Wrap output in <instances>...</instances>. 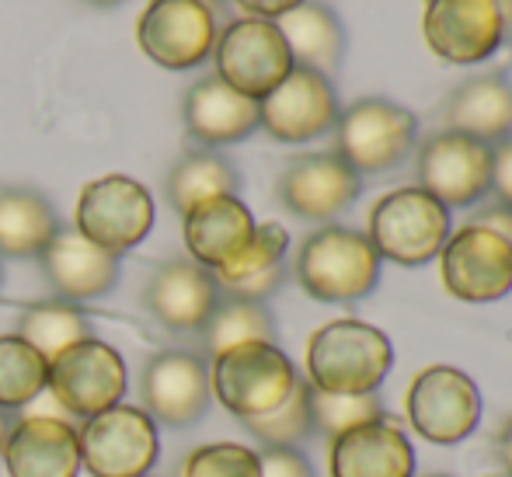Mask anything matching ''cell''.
I'll return each mask as SVG.
<instances>
[{
	"label": "cell",
	"instance_id": "18",
	"mask_svg": "<svg viewBox=\"0 0 512 477\" xmlns=\"http://www.w3.org/2000/svg\"><path fill=\"white\" fill-rule=\"evenodd\" d=\"M220 283L192 258H168L143 283V307L168 331H203L220 303Z\"/></svg>",
	"mask_w": 512,
	"mask_h": 477
},
{
	"label": "cell",
	"instance_id": "27",
	"mask_svg": "<svg viewBox=\"0 0 512 477\" xmlns=\"http://www.w3.org/2000/svg\"><path fill=\"white\" fill-rule=\"evenodd\" d=\"M241 192V175L223 154L209 147L189 150L175 161V168L168 171V182H164V195L178 213H189L192 206L216 195H237Z\"/></svg>",
	"mask_w": 512,
	"mask_h": 477
},
{
	"label": "cell",
	"instance_id": "21",
	"mask_svg": "<svg viewBox=\"0 0 512 477\" xmlns=\"http://www.w3.org/2000/svg\"><path fill=\"white\" fill-rule=\"evenodd\" d=\"M185 129L196 143L203 147H230V143L248 140L255 129H262L258 119V101L244 98L230 84H223L216 74L199 77L189 91H185Z\"/></svg>",
	"mask_w": 512,
	"mask_h": 477
},
{
	"label": "cell",
	"instance_id": "35",
	"mask_svg": "<svg viewBox=\"0 0 512 477\" xmlns=\"http://www.w3.org/2000/svg\"><path fill=\"white\" fill-rule=\"evenodd\" d=\"M258 471H262V477H314V467L297 446L262 450L258 453Z\"/></svg>",
	"mask_w": 512,
	"mask_h": 477
},
{
	"label": "cell",
	"instance_id": "6",
	"mask_svg": "<svg viewBox=\"0 0 512 477\" xmlns=\"http://www.w3.org/2000/svg\"><path fill=\"white\" fill-rule=\"evenodd\" d=\"M216 77L241 91L244 98L262 101L269 91L290 77L293 56L276 21L265 18H237L216 35L213 46Z\"/></svg>",
	"mask_w": 512,
	"mask_h": 477
},
{
	"label": "cell",
	"instance_id": "7",
	"mask_svg": "<svg viewBox=\"0 0 512 477\" xmlns=\"http://www.w3.org/2000/svg\"><path fill=\"white\" fill-rule=\"evenodd\" d=\"M213 0H150L136 21L143 56L164 70H192L213 56L216 46Z\"/></svg>",
	"mask_w": 512,
	"mask_h": 477
},
{
	"label": "cell",
	"instance_id": "26",
	"mask_svg": "<svg viewBox=\"0 0 512 477\" xmlns=\"http://www.w3.org/2000/svg\"><path fill=\"white\" fill-rule=\"evenodd\" d=\"M53 202L35 189H0V255L35 258L56 237Z\"/></svg>",
	"mask_w": 512,
	"mask_h": 477
},
{
	"label": "cell",
	"instance_id": "40",
	"mask_svg": "<svg viewBox=\"0 0 512 477\" xmlns=\"http://www.w3.org/2000/svg\"><path fill=\"white\" fill-rule=\"evenodd\" d=\"M499 464H502V471H506L512 477V418L506 425H502V432H499Z\"/></svg>",
	"mask_w": 512,
	"mask_h": 477
},
{
	"label": "cell",
	"instance_id": "30",
	"mask_svg": "<svg viewBox=\"0 0 512 477\" xmlns=\"http://www.w3.org/2000/svg\"><path fill=\"white\" fill-rule=\"evenodd\" d=\"M49 363L21 335H0V411L32 404L46 390Z\"/></svg>",
	"mask_w": 512,
	"mask_h": 477
},
{
	"label": "cell",
	"instance_id": "15",
	"mask_svg": "<svg viewBox=\"0 0 512 477\" xmlns=\"http://www.w3.org/2000/svg\"><path fill=\"white\" fill-rule=\"evenodd\" d=\"M338 95L331 77L307 67H293L290 77L258 101L262 129L279 143H310L335 129Z\"/></svg>",
	"mask_w": 512,
	"mask_h": 477
},
{
	"label": "cell",
	"instance_id": "38",
	"mask_svg": "<svg viewBox=\"0 0 512 477\" xmlns=\"http://www.w3.org/2000/svg\"><path fill=\"white\" fill-rule=\"evenodd\" d=\"M471 223L495 230V234L506 237V241L512 244V206H506V202H499V199L485 202V206H481L478 213H474V220H471Z\"/></svg>",
	"mask_w": 512,
	"mask_h": 477
},
{
	"label": "cell",
	"instance_id": "22",
	"mask_svg": "<svg viewBox=\"0 0 512 477\" xmlns=\"http://www.w3.org/2000/svg\"><path fill=\"white\" fill-rule=\"evenodd\" d=\"M182 220L189 258L209 272H220L223 265L234 262L248 248V241L255 237L258 227L251 209L237 195H216V199L199 202Z\"/></svg>",
	"mask_w": 512,
	"mask_h": 477
},
{
	"label": "cell",
	"instance_id": "36",
	"mask_svg": "<svg viewBox=\"0 0 512 477\" xmlns=\"http://www.w3.org/2000/svg\"><path fill=\"white\" fill-rule=\"evenodd\" d=\"M286 279V265H276L269 272H258L251 279H241V283H230V286H220L223 296H237V300H255V303H265Z\"/></svg>",
	"mask_w": 512,
	"mask_h": 477
},
{
	"label": "cell",
	"instance_id": "3",
	"mask_svg": "<svg viewBox=\"0 0 512 477\" xmlns=\"http://www.w3.org/2000/svg\"><path fill=\"white\" fill-rule=\"evenodd\" d=\"M418 140L415 112L391 98H359L338 112L335 154L363 175H387L401 168Z\"/></svg>",
	"mask_w": 512,
	"mask_h": 477
},
{
	"label": "cell",
	"instance_id": "29",
	"mask_svg": "<svg viewBox=\"0 0 512 477\" xmlns=\"http://www.w3.org/2000/svg\"><path fill=\"white\" fill-rule=\"evenodd\" d=\"M18 335L25 338L46 363H53L70 345L91 338V324L74 303L46 300V303H35V307H28L25 314H21Z\"/></svg>",
	"mask_w": 512,
	"mask_h": 477
},
{
	"label": "cell",
	"instance_id": "19",
	"mask_svg": "<svg viewBox=\"0 0 512 477\" xmlns=\"http://www.w3.org/2000/svg\"><path fill=\"white\" fill-rule=\"evenodd\" d=\"M0 460L11 477H77L81 471L77 429L49 415L18 418L11 422Z\"/></svg>",
	"mask_w": 512,
	"mask_h": 477
},
{
	"label": "cell",
	"instance_id": "9",
	"mask_svg": "<svg viewBox=\"0 0 512 477\" xmlns=\"http://www.w3.org/2000/svg\"><path fill=\"white\" fill-rule=\"evenodd\" d=\"M126 363L102 338H84L49 363V394L74 418H95L115 408L126 394Z\"/></svg>",
	"mask_w": 512,
	"mask_h": 477
},
{
	"label": "cell",
	"instance_id": "8",
	"mask_svg": "<svg viewBox=\"0 0 512 477\" xmlns=\"http://www.w3.org/2000/svg\"><path fill=\"white\" fill-rule=\"evenodd\" d=\"M408 422L436 446L464 443L481 422V390L457 366H425L405 394Z\"/></svg>",
	"mask_w": 512,
	"mask_h": 477
},
{
	"label": "cell",
	"instance_id": "37",
	"mask_svg": "<svg viewBox=\"0 0 512 477\" xmlns=\"http://www.w3.org/2000/svg\"><path fill=\"white\" fill-rule=\"evenodd\" d=\"M492 199L512 206V140L492 147Z\"/></svg>",
	"mask_w": 512,
	"mask_h": 477
},
{
	"label": "cell",
	"instance_id": "42",
	"mask_svg": "<svg viewBox=\"0 0 512 477\" xmlns=\"http://www.w3.org/2000/svg\"><path fill=\"white\" fill-rule=\"evenodd\" d=\"M88 4H95V7H115V4H122V0H88Z\"/></svg>",
	"mask_w": 512,
	"mask_h": 477
},
{
	"label": "cell",
	"instance_id": "1",
	"mask_svg": "<svg viewBox=\"0 0 512 477\" xmlns=\"http://www.w3.org/2000/svg\"><path fill=\"white\" fill-rule=\"evenodd\" d=\"M391 366V338L356 317L324 324L307 342V383L324 394H377Z\"/></svg>",
	"mask_w": 512,
	"mask_h": 477
},
{
	"label": "cell",
	"instance_id": "43",
	"mask_svg": "<svg viewBox=\"0 0 512 477\" xmlns=\"http://www.w3.org/2000/svg\"><path fill=\"white\" fill-rule=\"evenodd\" d=\"M502 11H506V18H509V28H512V0H502Z\"/></svg>",
	"mask_w": 512,
	"mask_h": 477
},
{
	"label": "cell",
	"instance_id": "4",
	"mask_svg": "<svg viewBox=\"0 0 512 477\" xmlns=\"http://www.w3.org/2000/svg\"><path fill=\"white\" fill-rule=\"evenodd\" d=\"M297 380V366L276 342L234 345L213 356V366H209V390L241 422L279 408L297 387Z\"/></svg>",
	"mask_w": 512,
	"mask_h": 477
},
{
	"label": "cell",
	"instance_id": "23",
	"mask_svg": "<svg viewBox=\"0 0 512 477\" xmlns=\"http://www.w3.org/2000/svg\"><path fill=\"white\" fill-rule=\"evenodd\" d=\"M328 467L331 477H411L415 446L394 422L377 418L331 439Z\"/></svg>",
	"mask_w": 512,
	"mask_h": 477
},
{
	"label": "cell",
	"instance_id": "39",
	"mask_svg": "<svg viewBox=\"0 0 512 477\" xmlns=\"http://www.w3.org/2000/svg\"><path fill=\"white\" fill-rule=\"evenodd\" d=\"M241 11H248L251 18H265V21H279L283 14H290L293 7L307 4V0H234Z\"/></svg>",
	"mask_w": 512,
	"mask_h": 477
},
{
	"label": "cell",
	"instance_id": "17",
	"mask_svg": "<svg viewBox=\"0 0 512 477\" xmlns=\"http://www.w3.org/2000/svg\"><path fill=\"white\" fill-rule=\"evenodd\" d=\"M363 192V178L335 154L314 150L300 154L279 175V202L300 220L328 223L342 216Z\"/></svg>",
	"mask_w": 512,
	"mask_h": 477
},
{
	"label": "cell",
	"instance_id": "20",
	"mask_svg": "<svg viewBox=\"0 0 512 477\" xmlns=\"http://www.w3.org/2000/svg\"><path fill=\"white\" fill-rule=\"evenodd\" d=\"M39 258L49 286L67 303L98 300L119 283V255L98 248L77 230L60 227Z\"/></svg>",
	"mask_w": 512,
	"mask_h": 477
},
{
	"label": "cell",
	"instance_id": "31",
	"mask_svg": "<svg viewBox=\"0 0 512 477\" xmlns=\"http://www.w3.org/2000/svg\"><path fill=\"white\" fill-rule=\"evenodd\" d=\"M244 429L265 446V450H283V446H297L314 436V418H310V383L297 380L279 408L265 411L258 418H244Z\"/></svg>",
	"mask_w": 512,
	"mask_h": 477
},
{
	"label": "cell",
	"instance_id": "16",
	"mask_svg": "<svg viewBox=\"0 0 512 477\" xmlns=\"http://www.w3.org/2000/svg\"><path fill=\"white\" fill-rule=\"evenodd\" d=\"M143 411L171 429H189L209 408V366L196 352H157L140 377Z\"/></svg>",
	"mask_w": 512,
	"mask_h": 477
},
{
	"label": "cell",
	"instance_id": "24",
	"mask_svg": "<svg viewBox=\"0 0 512 477\" xmlns=\"http://www.w3.org/2000/svg\"><path fill=\"white\" fill-rule=\"evenodd\" d=\"M446 129L481 140L488 147L512 140V81L502 74H478L446 98Z\"/></svg>",
	"mask_w": 512,
	"mask_h": 477
},
{
	"label": "cell",
	"instance_id": "11",
	"mask_svg": "<svg viewBox=\"0 0 512 477\" xmlns=\"http://www.w3.org/2000/svg\"><path fill=\"white\" fill-rule=\"evenodd\" d=\"M422 32L439 60L471 67L492 60L512 28L502 0H425Z\"/></svg>",
	"mask_w": 512,
	"mask_h": 477
},
{
	"label": "cell",
	"instance_id": "5",
	"mask_svg": "<svg viewBox=\"0 0 512 477\" xmlns=\"http://www.w3.org/2000/svg\"><path fill=\"white\" fill-rule=\"evenodd\" d=\"M450 209L418 185L394 189L373 206L370 213V244L380 258L394 265H425L450 241Z\"/></svg>",
	"mask_w": 512,
	"mask_h": 477
},
{
	"label": "cell",
	"instance_id": "12",
	"mask_svg": "<svg viewBox=\"0 0 512 477\" xmlns=\"http://www.w3.org/2000/svg\"><path fill=\"white\" fill-rule=\"evenodd\" d=\"M154 227V195L129 175H105L81 189L77 199V234L98 248L122 255L136 248Z\"/></svg>",
	"mask_w": 512,
	"mask_h": 477
},
{
	"label": "cell",
	"instance_id": "13",
	"mask_svg": "<svg viewBox=\"0 0 512 477\" xmlns=\"http://www.w3.org/2000/svg\"><path fill=\"white\" fill-rule=\"evenodd\" d=\"M439 272L450 296L464 303H495L512 293V244L495 230L467 223L439 251Z\"/></svg>",
	"mask_w": 512,
	"mask_h": 477
},
{
	"label": "cell",
	"instance_id": "45",
	"mask_svg": "<svg viewBox=\"0 0 512 477\" xmlns=\"http://www.w3.org/2000/svg\"><path fill=\"white\" fill-rule=\"evenodd\" d=\"M439 477H443V474H439Z\"/></svg>",
	"mask_w": 512,
	"mask_h": 477
},
{
	"label": "cell",
	"instance_id": "41",
	"mask_svg": "<svg viewBox=\"0 0 512 477\" xmlns=\"http://www.w3.org/2000/svg\"><path fill=\"white\" fill-rule=\"evenodd\" d=\"M7 432H11V418H7V411H0V457H4V443H7Z\"/></svg>",
	"mask_w": 512,
	"mask_h": 477
},
{
	"label": "cell",
	"instance_id": "44",
	"mask_svg": "<svg viewBox=\"0 0 512 477\" xmlns=\"http://www.w3.org/2000/svg\"><path fill=\"white\" fill-rule=\"evenodd\" d=\"M0 286H4V265H0Z\"/></svg>",
	"mask_w": 512,
	"mask_h": 477
},
{
	"label": "cell",
	"instance_id": "32",
	"mask_svg": "<svg viewBox=\"0 0 512 477\" xmlns=\"http://www.w3.org/2000/svg\"><path fill=\"white\" fill-rule=\"evenodd\" d=\"M310 418H314V432L335 439L356 425L384 418V401L380 394H324L310 387Z\"/></svg>",
	"mask_w": 512,
	"mask_h": 477
},
{
	"label": "cell",
	"instance_id": "28",
	"mask_svg": "<svg viewBox=\"0 0 512 477\" xmlns=\"http://www.w3.org/2000/svg\"><path fill=\"white\" fill-rule=\"evenodd\" d=\"M276 338H279L276 317L269 314L265 303L220 296V303H216V310L209 314L203 328V349L206 356H220V352L234 349V345L276 342Z\"/></svg>",
	"mask_w": 512,
	"mask_h": 477
},
{
	"label": "cell",
	"instance_id": "14",
	"mask_svg": "<svg viewBox=\"0 0 512 477\" xmlns=\"http://www.w3.org/2000/svg\"><path fill=\"white\" fill-rule=\"evenodd\" d=\"M418 189L446 209L478 206L492 192V147L453 129L429 136L418 150Z\"/></svg>",
	"mask_w": 512,
	"mask_h": 477
},
{
	"label": "cell",
	"instance_id": "10",
	"mask_svg": "<svg viewBox=\"0 0 512 477\" xmlns=\"http://www.w3.org/2000/svg\"><path fill=\"white\" fill-rule=\"evenodd\" d=\"M81 467L91 477H147L157 464V422L143 408L115 404L77 429Z\"/></svg>",
	"mask_w": 512,
	"mask_h": 477
},
{
	"label": "cell",
	"instance_id": "34",
	"mask_svg": "<svg viewBox=\"0 0 512 477\" xmlns=\"http://www.w3.org/2000/svg\"><path fill=\"white\" fill-rule=\"evenodd\" d=\"M182 477H262L258 453L241 443H209L189 453Z\"/></svg>",
	"mask_w": 512,
	"mask_h": 477
},
{
	"label": "cell",
	"instance_id": "25",
	"mask_svg": "<svg viewBox=\"0 0 512 477\" xmlns=\"http://www.w3.org/2000/svg\"><path fill=\"white\" fill-rule=\"evenodd\" d=\"M276 25H279V32H283L286 46H290L293 67L317 70V74H324V77H331L342 67L345 28L328 4L307 0V4L293 7L290 14H283Z\"/></svg>",
	"mask_w": 512,
	"mask_h": 477
},
{
	"label": "cell",
	"instance_id": "2",
	"mask_svg": "<svg viewBox=\"0 0 512 477\" xmlns=\"http://www.w3.org/2000/svg\"><path fill=\"white\" fill-rule=\"evenodd\" d=\"M380 262L363 230L331 223L300 244L297 283L321 303H356L377 289Z\"/></svg>",
	"mask_w": 512,
	"mask_h": 477
},
{
	"label": "cell",
	"instance_id": "33",
	"mask_svg": "<svg viewBox=\"0 0 512 477\" xmlns=\"http://www.w3.org/2000/svg\"><path fill=\"white\" fill-rule=\"evenodd\" d=\"M286 251H290V234H286L283 223H258L248 248H244L230 265H223L220 272H213V276L220 286L241 283V279H251V276H258V272H269V269H276V265H286Z\"/></svg>",
	"mask_w": 512,
	"mask_h": 477
}]
</instances>
